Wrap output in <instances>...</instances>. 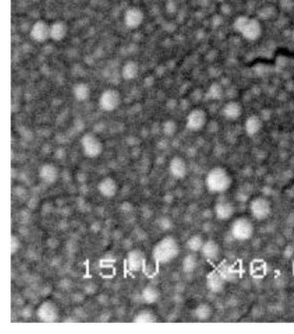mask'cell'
I'll use <instances>...</instances> for the list:
<instances>
[{
    "mask_svg": "<svg viewBox=\"0 0 294 334\" xmlns=\"http://www.w3.org/2000/svg\"><path fill=\"white\" fill-rule=\"evenodd\" d=\"M205 183L210 193L223 194L231 187L233 179L227 169L222 167H214L205 176Z\"/></svg>",
    "mask_w": 294,
    "mask_h": 334,
    "instance_id": "obj_1",
    "label": "cell"
},
{
    "mask_svg": "<svg viewBox=\"0 0 294 334\" xmlns=\"http://www.w3.org/2000/svg\"><path fill=\"white\" fill-rule=\"evenodd\" d=\"M180 252L179 243L172 236H167L159 241L154 247L152 255L160 263H169L179 256Z\"/></svg>",
    "mask_w": 294,
    "mask_h": 334,
    "instance_id": "obj_2",
    "label": "cell"
},
{
    "mask_svg": "<svg viewBox=\"0 0 294 334\" xmlns=\"http://www.w3.org/2000/svg\"><path fill=\"white\" fill-rule=\"evenodd\" d=\"M230 235L235 240L244 242L251 238L255 232V227L251 220L246 217H238L230 227Z\"/></svg>",
    "mask_w": 294,
    "mask_h": 334,
    "instance_id": "obj_3",
    "label": "cell"
},
{
    "mask_svg": "<svg viewBox=\"0 0 294 334\" xmlns=\"http://www.w3.org/2000/svg\"><path fill=\"white\" fill-rule=\"evenodd\" d=\"M83 153L87 158L95 159L100 156L104 151V144L96 134L87 132L80 139Z\"/></svg>",
    "mask_w": 294,
    "mask_h": 334,
    "instance_id": "obj_4",
    "label": "cell"
},
{
    "mask_svg": "<svg viewBox=\"0 0 294 334\" xmlns=\"http://www.w3.org/2000/svg\"><path fill=\"white\" fill-rule=\"evenodd\" d=\"M249 212L252 217L258 221L269 219L273 212V206L269 199L262 196L255 197L249 203Z\"/></svg>",
    "mask_w": 294,
    "mask_h": 334,
    "instance_id": "obj_5",
    "label": "cell"
},
{
    "mask_svg": "<svg viewBox=\"0 0 294 334\" xmlns=\"http://www.w3.org/2000/svg\"><path fill=\"white\" fill-rule=\"evenodd\" d=\"M122 103L121 93L116 88H107L101 93L98 105L102 111L111 112L119 109Z\"/></svg>",
    "mask_w": 294,
    "mask_h": 334,
    "instance_id": "obj_6",
    "label": "cell"
},
{
    "mask_svg": "<svg viewBox=\"0 0 294 334\" xmlns=\"http://www.w3.org/2000/svg\"><path fill=\"white\" fill-rule=\"evenodd\" d=\"M37 319L43 323H54L59 319V308L52 301H45L36 309Z\"/></svg>",
    "mask_w": 294,
    "mask_h": 334,
    "instance_id": "obj_7",
    "label": "cell"
},
{
    "mask_svg": "<svg viewBox=\"0 0 294 334\" xmlns=\"http://www.w3.org/2000/svg\"><path fill=\"white\" fill-rule=\"evenodd\" d=\"M29 36L36 43H46L50 39V25L44 20H37L31 26Z\"/></svg>",
    "mask_w": 294,
    "mask_h": 334,
    "instance_id": "obj_8",
    "label": "cell"
},
{
    "mask_svg": "<svg viewBox=\"0 0 294 334\" xmlns=\"http://www.w3.org/2000/svg\"><path fill=\"white\" fill-rule=\"evenodd\" d=\"M144 11L137 6L128 8L123 15V23L129 29H138L144 24Z\"/></svg>",
    "mask_w": 294,
    "mask_h": 334,
    "instance_id": "obj_9",
    "label": "cell"
},
{
    "mask_svg": "<svg viewBox=\"0 0 294 334\" xmlns=\"http://www.w3.org/2000/svg\"><path fill=\"white\" fill-rule=\"evenodd\" d=\"M207 122V114L203 109L195 108L189 112L187 118V129L198 131L204 128Z\"/></svg>",
    "mask_w": 294,
    "mask_h": 334,
    "instance_id": "obj_10",
    "label": "cell"
},
{
    "mask_svg": "<svg viewBox=\"0 0 294 334\" xmlns=\"http://www.w3.org/2000/svg\"><path fill=\"white\" fill-rule=\"evenodd\" d=\"M236 212V206L228 200H221L216 202L214 215L220 221L230 220Z\"/></svg>",
    "mask_w": 294,
    "mask_h": 334,
    "instance_id": "obj_11",
    "label": "cell"
},
{
    "mask_svg": "<svg viewBox=\"0 0 294 334\" xmlns=\"http://www.w3.org/2000/svg\"><path fill=\"white\" fill-rule=\"evenodd\" d=\"M40 180L46 185H53L57 181L60 172L57 167L54 163L46 162L41 166L38 170Z\"/></svg>",
    "mask_w": 294,
    "mask_h": 334,
    "instance_id": "obj_12",
    "label": "cell"
},
{
    "mask_svg": "<svg viewBox=\"0 0 294 334\" xmlns=\"http://www.w3.org/2000/svg\"><path fill=\"white\" fill-rule=\"evenodd\" d=\"M169 169L170 175L174 179L182 180L187 175V162L183 157L175 155L170 160Z\"/></svg>",
    "mask_w": 294,
    "mask_h": 334,
    "instance_id": "obj_13",
    "label": "cell"
},
{
    "mask_svg": "<svg viewBox=\"0 0 294 334\" xmlns=\"http://www.w3.org/2000/svg\"><path fill=\"white\" fill-rule=\"evenodd\" d=\"M97 189L101 196L106 199H111V198L115 197L116 194L118 193L119 185L117 183L115 179L107 176L103 178L98 182Z\"/></svg>",
    "mask_w": 294,
    "mask_h": 334,
    "instance_id": "obj_14",
    "label": "cell"
},
{
    "mask_svg": "<svg viewBox=\"0 0 294 334\" xmlns=\"http://www.w3.org/2000/svg\"><path fill=\"white\" fill-rule=\"evenodd\" d=\"M262 32V25L260 24V22L255 18H248L244 29L241 31V34L246 39L255 41L261 36Z\"/></svg>",
    "mask_w": 294,
    "mask_h": 334,
    "instance_id": "obj_15",
    "label": "cell"
},
{
    "mask_svg": "<svg viewBox=\"0 0 294 334\" xmlns=\"http://www.w3.org/2000/svg\"><path fill=\"white\" fill-rule=\"evenodd\" d=\"M206 287L213 294H219L224 289L225 279L219 271H212L206 278Z\"/></svg>",
    "mask_w": 294,
    "mask_h": 334,
    "instance_id": "obj_16",
    "label": "cell"
},
{
    "mask_svg": "<svg viewBox=\"0 0 294 334\" xmlns=\"http://www.w3.org/2000/svg\"><path fill=\"white\" fill-rule=\"evenodd\" d=\"M69 32L68 24L62 20H58L50 25V39L59 43L66 39Z\"/></svg>",
    "mask_w": 294,
    "mask_h": 334,
    "instance_id": "obj_17",
    "label": "cell"
},
{
    "mask_svg": "<svg viewBox=\"0 0 294 334\" xmlns=\"http://www.w3.org/2000/svg\"><path fill=\"white\" fill-rule=\"evenodd\" d=\"M201 255L209 261H217L221 256V247L215 240L205 241L200 251Z\"/></svg>",
    "mask_w": 294,
    "mask_h": 334,
    "instance_id": "obj_18",
    "label": "cell"
},
{
    "mask_svg": "<svg viewBox=\"0 0 294 334\" xmlns=\"http://www.w3.org/2000/svg\"><path fill=\"white\" fill-rule=\"evenodd\" d=\"M72 94L75 101L78 102H86L89 100L92 94V89L88 83L80 81L73 86Z\"/></svg>",
    "mask_w": 294,
    "mask_h": 334,
    "instance_id": "obj_19",
    "label": "cell"
},
{
    "mask_svg": "<svg viewBox=\"0 0 294 334\" xmlns=\"http://www.w3.org/2000/svg\"><path fill=\"white\" fill-rule=\"evenodd\" d=\"M140 73V66L138 62L133 60L126 61L124 64L122 65L121 69V76L122 79L127 81H131L135 79H137V76H139Z\"/></svg>",
    "mask_w": 294,
    "mask_h": 334,
    "instance_id": "obj_20",
    "label": "cell"
},
{
    "mask_svg": "<svg viewBox=\"0 0 294 334\" xmlns=\"http://www.w3.org/2000/svg\"><path fill=\"white\" fill-rule=\"evenodd\" d=\"M144 255L140 250H131L128 253L127 257V264L129 270L131 271H139L144 265Z\"/></svg>",
    "mask_w": 294,
    "mask_h": 334,
    "instance_id": "obj_21",
    "label": "cell"
},
{
    "mask_svg": "<svg viewBox=\"0 0 294 334\" xmlns=\"http://www.w3.org/2000/svg\"><path fill=\"white\" fill-rule=\"evenodd\" d=\"M141 297L144 302L147 304H154L161 298V293L157 287L154 285H147L144 287L141 294Z\"/></svg>",
    "mask_w": 294,
    "mask_h": 334,
    "instance_id": "obj_22",
    "label": "cell"
},
{
    "mask_svg": "<svg viewBox=\"0 0 294 334\" xmlns=\"http://www.w3.org/2000/svg\"><path fill=\"white\" fill-rule=\"evenodd\" d=\"M194 313L198 321H207L213 315V308L207 303H200L195 308Z\"/></svg>",
    "mask_w": 294,
    "mask_h": 334,
    "instance_id": "obj_23",
    "label": "cell"
},
{
    "mask_svg": "<svg viewBox=\"0 0 294 334\" xmlns=\"http://www.w3.org/2000/svg\"><path fill=\"white\" fill-rule=\"evenodd\" d=\"M223 115L226 118L230 119H236L239 118L242 115L243 112V107L240 103L237 101H230L228 102L223 107Z\"/></svg>",
    "mask_w": 294,
    "mask_h": 334,
    "instance_id": "obj_24",
    "label": "cell"
},
{
    "mask_svg": "<svg viewBox=\"0 0 294 334\" xmlns=\"http://www.w3.org/2000/svg\"><path fill=\"white\" fill-rule=\"evenodd\" d=\"M244 127H245V130H246L247 135L255 136L262 129V120L259 118L258 116H250L246 120Z\"/></svg>",
    "mask_w": 294,
    "mask_h": 334,
    "instance_id": "obj_25",
    "label": "cell"
},
{
    "mask_svg": "<svg viewBox=\"0 0 294 334\" xmlns=\"http://www.w3.org/2000/svg\"><path fill=\"white\" fill-rule=\"evenodd\" d=\"M204 244H205V240L203 237L199 234H194L187 239L186 246L190 252L196 253V252H200Z\"/></svg>",
    "mask_w": 294,
    "mask_h": 334,
    "instance_id": "obj_26",
    "label": "cell"
},
{
    "mask_svg": "<svg viewBox=\"0 0 294 334\" xmlns=\"http://www.w3.org/2000/svg\"><path fill=\"white\" fill-rule=\"evenodd\" d=\"M133 321L140 324L155 323L157 322V317L152 311L143 310L136 314Z\"/></svg>",
    "mask_w": 294,
    "mask_h": 334,
    "instance_id": "obj_27",
    "label": "cell"
},
{
    "mask_svg": "<svg viewBox=\"0 0 294 334\" xmlns=\"http://www.w3.org/2000/svg\"><path fill=\"white\" fill-rule=\"evenodd\" d=\"M197 266V258L194 254H189L184 257L182 261V270L187 274L193 273Z\"/></svg>",
    "mask_w": 294,
    "mask_h": 334,
    "instance_id": "obj_28",
    "label": "cell"
},
{
    "mask_svg": "<svg viewBox=\"0 0 294 334\" xmlns=\"http://www.w3.org/2000/svg\"><path fill=\"white\" fill-rule=\"evenodd\" d=\"M222 96V87L219 83H213L212 86L209 87L208 91L206 93V97L210 101H219Z\"/></svg>",
    "mask_w": 294,
    "mask_h": 334,
    "instance_id": "obj_29",
    "label": "cell"
},
{
    "mask_svg": "<svg viewBox=\"0 0 294 334\" xmlns=\"http://www.w3.org/2000/svg\"><path fill=\"white\" fill-rule=\"evenodd\" d=\"M176 130H177V125L172 119H169L163 123L162 131L167 137H172L175 134Z\"/></svg>",
    "mask_w": 294,
    "mask_h": 334,
    "instance_id": "obj_30",
    "label": "cell"
},
{
    "mask_svg": "<svg viewBox=\"0 0 294 334\" xmlns=\"http://www.w3.org/2000/svg\"><path fill=\"white\" fill-rule=\"evenodd\" d=\"M158 227L161 228V230L167 231L171 230L172 227H173V223H172V219L169 218V217H161L160 219H158Z\"/></svg>",
    "mask_w": 294,
    "mask_h": 334,
    "instance_id": "obj_31",
    "label": "cell"
},
{
    "mask_svg": "<svg viewBox=\"0 0 294 334\" xmlns=\"http://www.w3.org/2000/svg\"><path fill=\"white\" fill-rule=\"evenodd\" d=\"M21 241L18 236L11 234V255H14L21 248Z\"/></svg>",
    "mask_w": 294,
    "mask_h": 334,
    "instance_id": "obj_32",
    "label": "cell"
},
{
    "mask_svg": "<svg viewBox=\"0 0 294 334\" xmlns=\"http://www.w3.org/2000/svg\"><path fill=\"white\" fill-rule=\"evenodd\" d=\"M21 315L24 319L29 320L33 315V309L30 306H26L22 309Z\"/></svg>",
    "mask_w": 294,
    "mask_h": 334,
    "instance_id": "obj_33",
    "label": "cell"
},
{
    "mask_svg": "<svg viewBox=\"0 0 294 334\" xmlns=\"http://www.w3.org/2000/svg\"><path fill=\"white\" fill-rule=\"evenodd\" d=\"M98 290V287L95 283H88L85 287V293L86 295H94Z\"/></svg>",
    "mask_w": 294,
    "mask_h": 334,
    "instance_id": "obj_34",
    "label": "cell"
},
{
    "mask_svg": "<svg viewBox=\"0 0 294 334\" xmlns=\"http://www.w3.org/2000/svg\"><path fill=\"white\" fill-rule=\"evenodd\" d=\"M120 209L122 212H125V213H128V212H130L133 210V206L129 203V202H123L121 206H120Z\"/></svg>",
    "mask_w": 294,
    "mask_h": 334,
    "instance_id": "obj_35",
    "label": "cell"
},
{
    "mask_svg": "<svg viewBox=\"0 0 294 334\" xmlns=\"http://www.w3.org/2000/svg\"><path fill=\"white\" fill-rule=\"evenodd\" d=\"M73 301L76 302V303H80V302L84 301V295L80 293H76L74 295H73Z\"/></svg>",
    "mask_w": 294,
    "mask_h": 334,
    "instance_id": "obj_36",
    "label": "cell"
},
{
    "mask_svg": "<svg viewBox=\"0 0 294 334\" xmlns=\"http://www.w3.org/2000/svg\"><path fill=\"white\" fill-rule=\"evenodd\" d=\"M98 302H99L102 306L105 305V304H107L108 302H109V297H108L107 295H99L98 297Z\"/></svg>",
    "mask_w": 294,
    "mask_h": 334,
    "instance_id": "obj_37",
    "label": "cell"
},
{
    "mask_svg": "<svg viewBox=\"0 0 294 334\" xmlns=\"http://www.w3.org/2000/svg\"><path fill=\"white\" fill-rule=\"evenodd\" d=\"M137 231V234H136V236H137L138 239L143 240V239H145V238L147 237V234H146V232H144V231L142 230L141 228H138Z\"/></svg>",
    "mask_w": 294,
    "mask_h": 334,
    "instance_id": "obj_38",
    "label": "cell"
},
{
    "mask_svg": "<svg viewBox=\"0 0 294 334\" xmlns=\"http://www.w3.org/2000/svg\"><path fill=\"white\" fill-rule=\"evenodd\" d=\"M91 230L93 231L94 232H98L101 230V224L98 221H95V222L91 226Z\"/></svg>",
    "mask_w": 294,
    "mask_h": 334,
    "instance_id": "obj_39",
    "label": "cell"
},
{
    "mask_svg": "<svg viewBox=\"0 0 294 334\" xmlns=\"http://www.w3.org/2000/svg\"><path fill=\"white\" fill-rule=\"evenodd\" d=\"M71 281L70 280H68V279H64V280H62L61 282V284H60V287H61V288H69V287H71Z\"/></svg>",
    "mask_w": 294,
    "mask_h": 334,
    "instance_id": "obj_40",
    "label": "cell"
},
{
    "mask_svg": "<svg viewBox=\"0 0 294 334\" xmlns=\"http://www.w3.org/2000/svg\"><path fill=\"white\" fill-rule=\"evenodd\" d=\"M111 318V315L110 313H107V312H104V313H102V315L99 317V320L101 322H107L108 320H110Z\"/></svg>",
    "mask_w": 294,
    "mask_h": 334,
    "instance_id": "obj_41",
    "label": "cell"
},
{
    "mask_svg": "<svg viewBox=\"0 0 294 334\" xmlns=\"http://www.w3.org/2000/svg\"><path fill=\"white\" fill-rule=\"evenodd\" d=\"M48 246L49 247H52V244H53V248H54V247H57L58 244H59V243H58L57 239H55V238H49V240H48Z\"/></svg>",
    "mask_w": 294,
    "mask_h": 334,
    "instance_id": "obj_42",
    "label": "cell"
},
{
    "mask_svg": "<svg viewBox=\"0 0 294 334\" xmlns=\"http://www.w3.org/2000/svg\"></svg>",
    "mask_w": 294,
    "mask_h": 334,
    "instance_id": "obj_43",
    "label": "cell"
}]
</instances>
